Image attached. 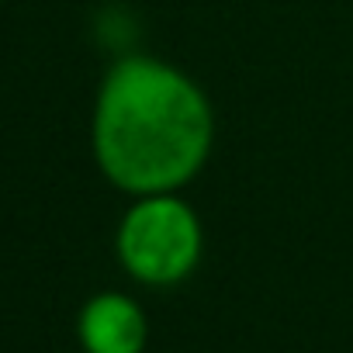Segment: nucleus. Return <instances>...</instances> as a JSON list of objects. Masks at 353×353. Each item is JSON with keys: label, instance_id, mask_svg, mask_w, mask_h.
Instances as JSON below:
<instances>
[{"label": "nucleus", "instance_id": "f257e3e1", "mask_svg": "<svg viewBox=\"0 0 353 353\" xmlns=\"http://www.w3.org/2000/svg\"><path fill=\"white\" fill-rule=\"evenodd\" d=\"M219 118L205 87L176 63L125 52L94 94L90 152L121 194H181L212 159Z\"/></svg>", "mask_w": 353, "mask_h": 353}, {"label": "nucleus", "instance_id": "f03ea898", "mask_svg": "<svg viewBox=\"0 0 353 353\" xmlns=\"http://www.w3.org/2000/svg\"><path fill=\"white\" fill-rule=\"evenodd\" d=\"M118 267L142 288L188 284L205 260V225L184 194L132 198L114 229Z\"/></svg>", "mask_w": 353, "mask_h": 353}, {"label": "nucleus", "instance_id": "7ed1b4c3", "mask_svg": "<svg viewBox=\"0 0 353 353\" xmlns=\"http://www.w3.org/2000/svg\"><path fill=\"white\" fill-rule=\"evenodd\" d=\"M77 343L83 353H145V308L128 291H97L80 305Z\"/></svg>", "mask_w": 353, "mask_h": 353}, {"label": "nucleus", "instance_id": "20e7f679", "mask_svg": "<svg viewBox=\"0 0 353 353\" xmlns=\"http://www.w3.org/2000/svg\"><path fill=\"white\" fill-rule=\"evenodd\" d=\"M0 4H4V0H0Z\"/></svg>", "mask_w": 353, "mask_h": 353}]
</instances>
